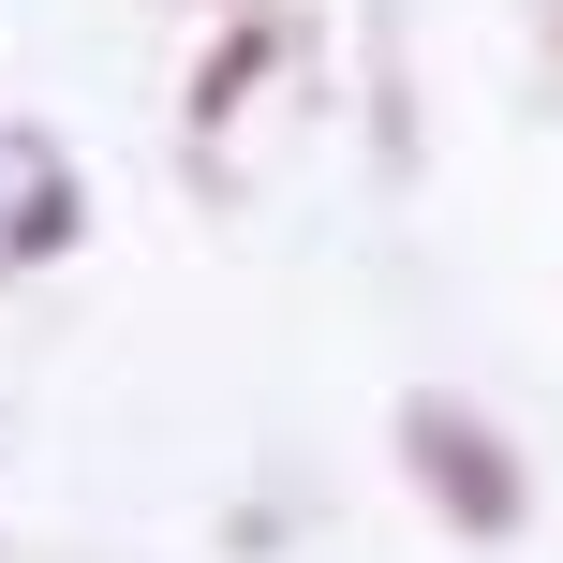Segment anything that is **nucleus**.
Returning a JSON list of instances; mask_svg holds the SVG:
<instances>
[]
</instances>
